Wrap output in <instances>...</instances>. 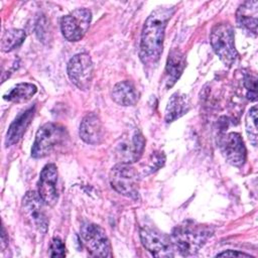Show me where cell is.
I'll return each mask as SVG.
<instances>
[{
    "mask_svg": "<svg viewBox=\"0 0 258 258\" xmlns=\"http://www.w3.org/2000/svg\"><path fill=\"white\" fill-rule=\"evenodd\" d=\"M210 41L220 60L226 67L231 68L238 55L235 47V36L232 25L228 22L216 24L212 28Z\"/></svg>",
    "mask_w": 258,
    "mask_h": 258,
    "instance_id": "cell-3",
    "label": "cell"
},
{
    "mask_svg": "<svg viewBox=\"0 0 258 258\" xmlns=\"http://www.w3.org/2000/svg\"><path fill=\"white\" fill-rule=\"evenodd\" d=\"M79 134L81 139L88 144L101 143L104 138V127L99 116L95 113H88L81 122Z\"/></svg>",
    "mask_w": 258,
    "mask_h": 258,
    "instance_id": "cell-14",
    "label": "cell"
},
{
    "mask_svg": "<svg viewBox=\"0 0 258 258\" xmlns=\"http://www.w3.org/2000/svg\"><path fill=\"white\" fill-rule=\"evenodd\" d=\"M189 108L190 105L188 97L184 94L174 93L171 95L167 102L164 119L167 123H171L186 114Z\"/></svg>",
    "mask_w": 258,
    "mask_h": 258,
    "instance_id": "cell-19",
    "label": "cell"
},
{
    "mask_svg": "<svg viewBox=\"0 0 258 258\" xmlns=\"http://www.w3.org/2000/svg\"><path fill=\"white\" fill-rule=\"evenodd\" d=\"M92 13L87 8H78L60 19V30L69 41L81 40L89 29Z\"/></svg>",
    "mask_w": 258,
    "mask_h": 258,
    "instance_id": "cell-8",
    "label": "cell"
},
{
    "mask_svg": "<svg viewBox=\"0 0 258 258\" xmlns=\"http://www.w3.org/2000/svg\"><path fill=\"white\" fill-rule=\"evenodd\" d=\"M145 147V138L139 129H131L115 143L113 152L119 163L131 164L139 160Z\"/></svg>",
    "mask_w": 258,
    "mask_h": 258,
    "instance_id": "cell-6",
    "label": "cell"
},
{
    "mask_svg": "<svg viewBox=\"0 0 258 258\" xmlns=\"http://www.w3.org/2000/svg\"><path fill=\"white\" fill-rule=\"evenodd\" d=\"M244 87L247 89V98L251 101H256L257 99V77L254 74H245Z\"/></svg>",
    "mask_w": 258,
    "mask_h": 258,
    "instance_id": "cell-23",
    "label": "cell"
},
{
    "mask_svg": "<svg viewBox=\"0 0 258 258\" xmlns=\"http://www.w3.org/2000/svg\"><path fill=\"white\" fill-rule=\"evenodd\" d=\"M68 76L79 89L86 91L91 88L94 78V64L91 56L86 53L74 55L68 63Z\"/></svg>",
    "mask_w": 258,
    "mask_h": 258,
    "instance_id": "cell-9",
    "label": "cell"
},
{
    "mask_svg": "<svg viewBox=\"0 0 258 258\" xmlns=\"http://www.w3.org/2000/svg\"><path fill=\"white\" fill-rule=\"evenodd\" d=\"M66 138V129L55 123L47 122L39 127L31 148L34 158H42L49 155L56 146L60 145Z\"/></svg>",
    "mask_w": 258,
    "mask_h": 258,
    "instance_id": "cell-4",
    "label": "cell"
},
{
    "mask_svg": "<svg viewBox=\"0 0 258 258\" xmlns=\"http://www.w3.org/2000/svg\"><path fill=\"white\" fill-rule=\"evenodd\" d=\"M216 257H250L253 258L252 255L244 253V252H240V251H234V250H227L224 251L222 253H219L216 255Z\"/></svg>",
    "mask_w": 258,
    "mask_h": 258,
    "instance_id": "cell-26",
    "label": "cell"
},
{
    "mask_svg": "<svg viewBox=\"0 0 258 258\" xmlns=\"http://www.w3.org/2000/svg\"><path fill=\"white\" fill-rule=\"evenodd\" d=\"M185 68V57L183 53L177 49L173 48L168 53V57L165 64V84L167 88H171L176 81L181 76Z\"/></svg>",
    "mask_w": 258,
    "mask_h": 258,
    "instance_id": "cell-16",
    "label": "cell"
},
{
    "mask_svg": "<svg viewBox=\"0 0 258 258\" xmlns=\"http://www.w3.org/2000/svg\"><path fill=\"white\" fill-rule=\"evenodd\" d=\"M220 146L226 160L236 167L244 165L247 150L243 138L237 132H230L220 140Z\"/></svg>",
    "mask_w": 258,
    "mask_h": 258,
    "instance_id": "cell-12",
    "label": "cell"
},
{
    "mask_svg": "<svg viewBox=\"0 0 258 258\" xmlns=\"http://www.w3.org/2000/svg\"><path fill=\"white\" fill-rule=\"evenodd\" d=\"M213 232L208 226L186 221L176 226L169 238L174 251L182 256H194L207 243Z\"/></svg>",
    "mask_w": 258,
    "mask_h": 258,
    "instance_id": "cell-2",
    "label": "cell"
},
{
    "mask_svg": "<svg viewBox=\"0 0 258 258\" xmlns=\"http://www.w3.org/2000/svg\"><path fill=\"white\" fill-rule=\"evenodd\" d=\"M57 183V168L53 163L46 164L39 175L38 195L45 206L52 207L58 200L56 188Z\"/></svg>",
    "mask_w": 258,
    "mask_h": 258,
    "instance_id": "cell-13",
    "label": "cell"
},
{
    "mask_svg": "<svg viewBox=\"0 0 258 258\" xmlns=\"http://www.w3.org/2000/svg\"><path fill=\"white\" fill-rule=\"evenodd\" d=\"M164 161H165V156L163 152H155L151 156V160L149 161V164H148V169H150V172L155 171L164 164Z\"/></svg>",
    "mask_w": 258,
    "mask_h": 258,
    "instance_id": "cell-25",
    "label": "cell"
},
{
    "mask_svg": "<svg viewBox=\"0 0 258 258\" xmlns=\"http://www.w3.org/2000/svg\"><path fill=\"white\" fill-rule=\"evenodd\" d=\"M245 125H246V132L250 139V142L253 146L257 145L258 139V131H257V106L254 105L248 113L246 114L245 118Z\"/></svg>",
    "mask_w": 258,
    "mask_h": 258,
    "instance_id": "cell-22",
    "label": "cell"
},
{
    "mask_svg": "<svg viewBox=\"0 0 258 258\" xmlns=\"http://www.w3.org/2000/svg\"><path fill=\"white\" fill-rule=\"evenodd\" d=\"M140 240L143 247L156 257H171L174 255L169 236L151 226L140 229Z\"/></svg>",
    "mask_w": 258,
    "mask_h": 258,
    "instance_id": "cell-11",
    "label": "cell"
},
{
    "mask_svg": "<svg viewBox=\"0 0 258 258\" xmlns=\"http://www.w3.org/2000/svg\"><path fill=\"white\" fill-rule=\"evenodd\" d=\"M174 10V6H161L146 18L140 40V58L144 64L152 67L158 62L163 49L165 28Z\"/></svg>",
    "mask_w": 258,
    "mask_h": 258,
    "instance_id": "cell-1",
    "label": "cell"
},
{
    "mask_svg": "<svg viewBox=\"0 0 258 258\" xmlns=\"http://www.w3.org/2000/svg\"><path fill=\"white\" fill-rule=\"evenodd\" d=\"M109 180L120 195L134 200L139 198V174L131 164H116L110 171Z\"/></svg>",
    "mask_w": 258,
    "mask_h": 258,
    "instance_id": "cell-5",
    "label": "cell"
},
{
    "mask_svg": "<svg viewBox=\"0 0 258 258\" xmlns=\"http://www.w3.org/2000/svg\"><path fill=\"white\" fill-rule=\"evenodd\" d=\"M44 203L35 191H27L22 199L21 212L24 221L41 236L48 229V219L44 211Z\"/></svg>",
    "mask_w": 258,
    "mask_h": 258,
    "instance_id": "cell-7",
    "label": "cell"
},
{
    "mask_svg": "<svg viewBox=\"0 0 258 258\" xmlns=\"http://www.w3.org/2000/svg\"><path fill=\"white\" fill-rule=\"evenodd\" d=\"M257 18H258V2L256 0L246 1L239 6L236 12V20L240 27L257 33Z\"/></svg>",
    "mask_w": 258,
    "mask_h": 258,
    "instance_id": "cell-17",
    "label": "cell"
},
{
    "mask_svg": "<svg viewBox=\"0 0 258 258\" xmlns=\"http://www.w3.org/2000/svg\"><path fill=\"white\" fill-rule=\"evenodd\" d=\"M50 253L49 255L51 257H64L66 255V247L62 241L59 238H53L50 247H49Z\"/></svg>",
    "mask_w": 258,
    "mask_h": 258,
    "instance_id": "cell-24",
    "label": "cell"
},
{
    "mask_svg": "<svg viewBox=\"0 0 258 258\" xmlns=\"http://www.w3.org/2000/svg\"><path fill=\"white\" fill-rule=\"evenodd\" d=\"M81 237L88 250L94 256H112L109 238L105 230L99 225L93 223H85L81 228Z\"/></svg>",
    "mask_w": 258,
    "mask_h": 258,
    "instance_id": "cell-10",
    "label": "cell"
},
{
    "mask_svg": "<svg viewBox=\"0 0 258 258\" xmlns=\"http://www.w3.org/2000/svg\"><path fill=\"white\" fill-rule=\"evenodd\" d=\"M112 99L121 106H134L139 100V93L131 81L117 83L112 90Z\"/></svg>",
    "mask_w": 258,
    "mask_h": 258,
    "instance_id": "cell-18",
    "label": "cell"
},
{
    "mask_svg": "<svg viewBox=\"0 0 258 258\" xmlns=\"http://www.w3.org/2000/svg\"><path fill=\"white\" fill-rule=\"evenodd\" d=\"M37 88L31 83H20L14 86L9 92H7L3 98L9 102L13 103H24L30 100L35 93Z\"/></svg>",
    "mask_w": 258,
    "mask_h": 258,
    "instance_id": "cell-20",
    "label": "cell"
},
{
    "mask_svg": "<svg viewBox=\"0 0 258 258\" xmlns=\"http://www.w3.org/2000/svg\"><path fill=\"white\" fill-rule=\"evenodd\" d=\"M25 31L18 28H11L6 30L1 38V50L9 52L19 47L25 39Z\"/></svg>",
    "mask_w": 258,
    "mask_h": 258,
    "instance_id": "cell-21",
    "label": "cell"
},
{
    "mask_svg": "<svg viewBox=\"0 0 258 258\" xmlns=\"http://www.w3.org/2000/svg\"><path fill=\"white\" fill-rule=\"evenodd\" d=\"M35 112V106H31L26 108L25 110H22L12 121L10 124L6 138H5V144L6 146H11L15 143H17L23 136L24 132L26 131L27 127L29 126L30 122L33 119Z\"/></svg>",
    "mask_w": 258,
    "mask_h": 258,
    "instance_id": "cell-15",
    "label": "cell"
}]
</instances>
